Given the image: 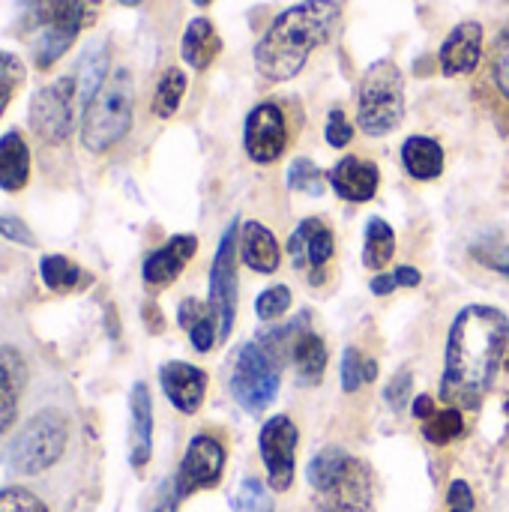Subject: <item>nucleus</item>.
<instances>
[{"label":"nucleus","instance_id":"nucleus-1","mask_svg":"<svg viewBox=\"0 0 509 512\" xmlns=\"http://www.w3.org/2000/svg\"><path fill=\"white\" fill-rule=\"evenodd\" d=\"M509 345L507 312L495 306H465L447 336L441 399L450 408L477 411L501 369Z\"/></svg>","mask_w":509,"mask_h":512},{"label":"nucleus","instance_id":"nucleus-2","mask_svg":"<svg viewBox=\"0 0 509 512\" xmlns=\"http://www.w3.org/2000/svg\"><path fill=\"white\" fill-rule=\"evenodd\" d=\"M339 18L342 9L336 0H303L276 15L255 45V69L261 78L279 84L300 75L309 54L333 36Z\"/></svg>","mask_w":509,"mask_h":512},{"label":"nucleus","instance_id":"nucleus-3","mask_svg":"<svg viewBox=\"0 0 509 512\" xmlns=\"http://www.w3.org/2000/svg\"><path fill=\"white\" fill-rule=\"evenodd\" d=\"M306 480L321 498L324 512H375L372 468L342 447H324L312 456Z\"/></svg>","mask_w":509,"mask_h":512},{"label":"nucleus","instance_id":"nucleus-4","mask_svg":"<svg viewBox=\"0 0 509 512\" xmlns=\"http://www.w3.org/2000/svg\"><path fill=\"white\" fill-rule=\"evenodd\" d=\"M87 3L90 0H24L21 30L30 39L39 72H48L75 45L90 21Z\"/></svg>","mask_w":509,"mask_h":512},{"label":"nucleus","instance_id":"nucleus-5","mask_svg":"<svg viewBox=\"0 0 509 512\" xmlns=\"http://www.w3.org/2000/svg\"><path fill=\"white\" fill-rule=\"evenodd\" d=\"M135 114V81L129 69H114L105 87L81 114V144L87 153H108L126 138Z\"/></svg>","mask_w":509,"mask_h":512},{"label":"nucleus","instance_id":"nucleus-6","mask_svg":"<svg viewBox=\"0 0 509 512\" xmlns=\"http://www.w3.org/2000/svg\"><path fill=\"white\" fill-rule=\"evenodd\" d=\"M405 117V78L393 60H378L360 81L357 123L366 135H390Z\"/></svg>","mask_w":509,"mask_h":512},{"label":"nucleus","instance_id":"nucleus-7","mask_svg":"<svg viewBox=\"0 0 509 512\" xmlns=\"http://www.w3.org/2000/svg\"><path fill=\"white\" fill-rule=\"evenodd\" d=\"M66 444H69L66 417L54 408L36 411L12 438L9 465H12V471H18L24 477L45 474L48 468H54L63 459Z\"/></svg>","mask_w":509,"mask_h":512},{"label":"nucleus","instance_id":"nucleus-8","mask_svg":"<svg viewBox=\"0 0 509 512\" xmlns=\"http://www.w3.org/2000/svg\"><path fill=\"white\" fill-rule=\"evenodd\" d=\"M78 90H75V78L72 72L39 87L30 96V108H27V120L33 135L48 144V147H60L72 138L75 123H78Z\"/></svg>","mask_w":509,"mask_h":512},{"label":"nucleus","instance_id":"nucleus-9","mask_svg":"<svg viewBox=\"0 0 509 512\" xmlns=\"http://www.w3.org/2000/svg\"><path fill=\"white\" fill-rule=\"evenodd\" d=\"M282 366L267 357V351L258 342H246L237 351L234 369H231V396L240 408L249 414H261L267 405L276 402L279 384H282Z\"/></svg>","mask_w":509,"mask_h":512},{"label":"nucleus","instance_id":"nucleus-10","mask_svg":"<svg viewBox=\"0 0 509 512\" xmlns=\"http://www.w3.org/2000/svg\"><path fill=\"white\" fill-rule=\"evenodd\" d=\"M237 249H240V222H231L216 246L213 267H210V294L207 303L219 321V342H225L237 321Z\"/></svg>","mask_w":509,"mask_h":512},{"label":"nucleus","instance_id":"nucleus-11","mask_svg":"<svg viewBox=\"0 0 509 512\" xmlns=\"http://www.w3.org/2000/svg\"><path fill=\"white\" fill-rule=\"evenodd\" d=\"M225 444L216 435H195L180 459V468L174 474V492L180 495V501L204 492V489H216L222 474H225Z\"/></svg>","mask_w":509,"mask_h":512},{"label":"nucleus","instance_id":"nucleus-12","mask_svg":"<svg viewBox=\"0 0 509 512\" xmlns=\"http://www.w3.org/2000/svg\"><path fill=\"white\" fill-rule=\"evenodd\" d=\"M297 423L285 414L270 417L258 432V453L267 468V483L273 492H288L294 483V462H297Z\"/></svg>","mask_w":509,"mask_h":512},{"label":"nucleus","instance_id":"nucleus-13","mask_svg":"<svg viewBox=\"0 0 509 512\" xmlns=\"http://www.w3.org/2000/svg\"><path fill=\"white\" fill-rule=\"evenodd\" d=\"M288 255H291V264L312 285H321L327 279V264L336 255V237H333L330 225L315 216L303 219L288 240Z\"/></svg>","mask_w":509,"mask_h":512},{"label":"nucleus","instance_id":"nucleus-14","mask_svg":"<svg viewBox=\"0 0 509 512\" xmlns=\"http://www.w3.org/2000/svg\"><path fill=\"white\" fill-rule=\"evenodd\" d=\"M243 147L252 162L270 165L276 162L288 147V123L276 102H261L249 111L246 129H243Z\"/></svg>","mask_w":509,"mask_h":512},{"label":"nucleus","instance_id":"nucleus-15","mask_svg":"<svg viewBox=\"0 0 509 512\" xmlns=\"http://www.w3.org/2000/svg\"><path fill=\"white\" fill-rule=\"evenodd\" d=\"M159 384H162V393L165 399L186 417L198 414L201 405H204V396H207V372L192 366V363H183V360H171L159 369Z\"/></svg>","mask_w":509,"mask_h":512},{"label":"nucleus","instance_id":"nucleus-16","mask_svg":"<svg viewBox=\"0 0 509 512\" xmlns=\"http://www.w3.org/2000/svg\"><path fill=\"white\" fill-rule=\"evenodd\" d=\"M195 252H198V237L195 234H174V237H168L159 249H153L144 258V267H141L144 285H150V288L171 285L186 270V264L195 258Z\"/></svg>","mask_w":509,"mask_h":512},{"label":"nucleus","instance_id":"nucleus-17","mask_svg":"<svg viewBox=\"0 0 509 512\" xmlns=\"http://www.w3.org/2000/svg\"><path fill=\"white\" fill-rule=\"evenodd\" d=\"M153 459V396L144 381L129 393V465L144 471Z\"/></svg>","mask_w":509,"mask_h":512},{"label":"nucleus","instance_id":"nucleus-18","mask_svg":"<svg viewBox=\"0 0 509 512\" xmlns=\"http://www.w3.org/2000/svg\"><path fill=\"white\" fill-rule=\"evenodd\" d=\"M27 378L30 375L24 354L12 345H0V435H9L18 423Z\"/></svg>","mask_w":509,"mask_h":512},{"label":"nucleus","instance_id":"nucleus-19","mask_svg":"<svg viewBox=\"0 0 509 512\" xmlns=\"http://www.w3.org/2000/svg\"><path fill=\"white\" fill-rule=\"evenodd\" d=\"M333 192L351 204H363V201H372L375 192H378V183H381V174H378V165L369 162V159H360V156H345L339 165L330 168L327 174Z\"/></svg>","mask_w":509,"mask_h":512},{"label":"nucleus","instance_id":"nucleus-20","mask_svg":"<svg viewBox=\"0 0 509 512\" xmlns=\"http://www.w3.org/2000/svg\"><path fill=\"white\" fill-rule=\"evenodd\" d=\"M483 54V27L477 21H462L450 30L441 45V69L444 75H468L477 69Z\"/></svg>","mask_w":509,"mask_h":512},{"label":"nucleus","instance_id":"nucleus-21","mask_svg":"<svg viewBox=\"0 0 509 512\" xmlns=\"http://www.w3.org/2000/svg\"><path fill=\"white\" fill-rule=\"evenodd\" d=\"M111 75V45L105 39H96L84 48V54L78 57L75 69H72V78H75V90H78V105H81V114L84 108L96 99V93L105 87Z\"/></svg>","mask_w":509,"mask_h":512},{"label":"nucleus","instance_id":"nucleus-22","mask_svg":"<svg viewBox=\"0 0 509 512\" xmlns=\"http://www.w3.org/2000/svg\"><path fill=\"white\" fill-rule=\"evenodd\" d=\"M240 255L252 273H264V276L276 273L279 258H282L273 231L261 222H243L240 225Z\"/></svg>","mask_w":509,"mask_h":512},{"label":"nucleus","instance_id":"nucleus-23","mask_svg":"<svg viewBox=\"0 0 509 512\" xmlns=\"http://www.w3.org/2000/svg\"><path fill=\"white\" fill-rule=\"evenodd\" d=\"M30 180V147L21 129H9L0 135V189L21 192Z\"/></svg>","mask_w":509,"mask_h":512},{"label":"nucleus","instance_id":"nucleus-24","mask_svg":"<svg viewBox=\"0 0 509 512\" xmlns=\"http://www.w3.org/2000/svg\"><path fill=\"white\" fill-rule=\"evenodd\" d=\"M222 51V39L213 27L210 18H192L183 30V39H180V57L195 69V72H204Z\"/></svg>","mask_w":509,"mask_h":512},{"label":"nucleus","instance_id":"nucleus-25","mask_svg":"<svg viewBox=\"0 0 509 512\" xmlns=\"http://www.w3.org/2000/svg\"><path fill=\"white\" fill-rule=\"evenodd\" d=\"M177 324L189 333V342L198 354L213 351V345L219 342V321L210 309V303H201L195 297H186L177 306Z\"/></svg>","mask_w":509,"mask_h":512},{"label":"nucleus","instance_id":"nucleus-26","mask_svg":"<svg viewBox=\"0 0 509 512\" xmlns=\"http://www.w3.org/2000/svg\"><path fill=\"white\" fill-rule=\"evenodd\" d=\"M402 165L414 180H435L444 171V147L435 138L411 135L402 144Z\"/></svg>","mask_w":509,"mask_h":512},{"label":"nucleus","instance_id":"nucleus-27","mask_svg":"<svg viewBox=\"0 0 509 512\" xmlns=\"http://www.w3.org/2000/svg\"><path fill=\"white\" fill-rule=\"evenodd\" d=\"M291 363H294L297 381L303 387H318L324 381V372H327V345H324V339L315 330H306L297 339L294 351H291Z\"/></svg>","mask_w":509,"mask_h":512},{"label":"nucleus","instance_id":"nucleus-28","mask_svg":"<svg viewBox=\"0 0 509 512\" xmlns=\"http://www.w3.org/2000/svg\"><path fill=\"white\" fill-rule=\"evenodd\" d=\"M39 279H42V285L48 291H57V294L78 291L81 285H90V273H84L66 255H42V261H39Z\"/></svg>","mask_w":509,"mask_h":512},{"label":"nucleus","instance_id":"nucleus-29","mask_svg":"<svg viewBox=\"0 0 509 512\" xmlns=\"http://www.w3.org/2000/svg\"><path fill=\"white\" fill-rule=\"evenodd\" d=\"M396 255V231L381 219L372 216L366 222V243H363V267L369 270H381L393 261Z\"/></svg>","mask_w":509,"mask_h":512},{"label":"nucleus","instance_id":"nucleus-30","mask_svg":"<svg viewBox=\"0 0 509 512\" xmlns=\"http://www.w3.org/2000/svg\"><path fill=\"white\" fill-rule=\"evenodd\" d=\"M183 96H186V72L177 69V66H171V69L162 72L150 108H153V114H156L159 120H171V117L177 114Z\"/></svg>","mask_w":509,"mask_h":512},{"label":"nucleus","instance_id":"nucleus-31","mask_svg":"<svg viewBox=\"0 0 509 512\" xmlns=\"http://www.w3.org/2000/svg\"><path fill=\"white\" fill-rule=\"evenodd\" d=\"M339 375H342V390L345 393H357V390H363L366 384H372L378 378V363L369 354H363L360 348L348 345L342 351V369H339Z\"/></svg>","mask_w":509,"mask_h":512},{"label":"nucleus","instance_id":"nucleus-32","mask_svg":"<svg viewBox=\"0 0 509 512\" xmlns=\"http://www.w3.org/2000/svg\"><path fill=\"white\" fill-rule=\"evenodd\" d=\"M465 435V420H462V411L459 408H444L438 411L435 417H429L423 423V438L435 447H444L456 438Z\"/></svg>","mask_w":509,"mask_h":512},{"label":"nucleus","instance_id":"nucleus-33","mask_svg":"<svg viewBox=\"0 0 509 512\" xmlns=\"http://www.w3.org/2000/svg\"><path fill=\"white\" fill-rule=\"evenodd\" d=\"M27 81V66L18 54L0 48V117L6 114L12 96L24 87Z\"/></svg>","mask_w":509,"mask_h":512},{"label":"nucleus","instance_id":"nucleus-34","mask_svg":"<svg viewBox=\"0 0 509 512\" xmlns=\"http://www.w3.org/2000/svg\"><path fill=\"white\" fill-rule=\"evenodd\" d=\"M324 171L312 162V159H294L288 168V186L294 192H306V195H321L324 192Z\"/></svg>","mask_w":509,"mask_h":512},{"label":"nucleus","instance_id":"nucleus-35","mask_svg":"<svg viewBox=\"0 0 509 512\" xmlns=\"http://www.w3.org/2000/svg\"><path fill=\"white\" fill-rule=\"evenodd\" d=\"M234 510L237 512H273V498L267 495V486L258 477H246L237 486L234 495Z\"/></svg>","mask_w":509,"mask_h":512},{"label":"nucleus","instance_id":"nucleus-36","mask_svg":"<svg viewBox=\"0 0 509 512\" xmlns=\"http://www.w3.org/2000/svg\"><path fill=\"white\" fill-rule=\"evenodd\" d=\"M288 309H291V288L288 285H270L255 300V312L261 321H279Z\"/></svg>","mask_w":509,"mask_h":512},{"label":"nucleus","instance_id":"nucleus-37","mask_svg":"<svg viewBox=\"0 0 509 512\" xmlns=\"http://www.w3.org/2000/svg\"><path fill=\"white\" fill-rule=\"evenodd\" d=\"M0 512H48V507L21 486H6L0 489Z\"/></svg>","mask_w":509,"mask_h":512},{"label":"nucleus","instance_id":"nucleus-38","mask_svg":"<svg viewBox=\"0 0 509 512\" xmlns=\"http://www.w3.org/2000/svg\"><path fill=\"white\" fill-rule=\"evenodd\" d=\"M492 75H495L498 90L509 99V24L498 33V42H495V51H492Z\"/></svg>","mask_w":509,"mask_h":512},{"label":"nucleus","instance_id":"nucleus-39","mask_svg":"<svg viewBox=\"0 0 509 512\" xmlns=\"http://www.w3.org/2000/svg\"><path fill=\"white\" fill-rule=\"evenodd\" d=\"M411 387H414V375H411V369H399V372L390 378L387 390H384L387 405H390L393 411H402V408L411 402Z\"/></svg>","mask_w":509,"mask_h":512},{"label":"nucleus","instance_id":"nucleus-40","mask_svg":"<svg viewBox=\"0 0 509 512\" xmlns=\"http://www.w3.org/2000/svg\"><path fill=\"white\" fill-rule=\"evenodd\" d=\"M324 138L330 147H348L351 138H354V126L348 123V117L342 114V108H333L330 117H327V129H324Z\"/></svg>","mask_w":509,"mask_h":512},{"label":"nucleus","instance_id":"nucleus-41","mask_svg":"<svg viewBox=\"0 0 509 512\" xmlns=\"http://www.w3.org/2000/svg\"><path fill=\"white\" fill-rule=\"evenodd\" d=\"M0 237L18 243V246H24V249H33V246H36L33 231H30L18 216H0Z\"/></svg>","mask_w":509,"mask_h":512},{"label":"nucleus","instance_id":"nucleus-42","mask_svg":"<svg viewBox=\"0 0 509 512\" xmlns=\"http://www.w3.org/2000/svg\"><path fill=\"white\" fill-rule=\"evenodd\" d=\"M477 501H474V492L465 480H453L450 483V492H447V512H474Z\"/></svg>","mask_w":509,"mask_h":512},{"label":"nucleus","instance_id":"nucleus-43","mask_svg":"<svg viewBox=\"0 0 509 512\" xmlns=\"http://www.w3.org/2000/svg\"><path fill=\"white\" fill-rule=\"evenodd\" d=\"M177 510H180V495L174 492V483H168V486L162 489V495H159V501H156L153 512H177Z\"/></svg>","mask_w":509,"mask_h":512},{"label":"nucleus","instance_id":"nucleus-44","mask_svg":"<svg viewBox=\"0 0 509 512\" xmlns=\"http://www.w3.org/2000/svg\"><path fill=\"white\" fill-rule=\"evenodd\" d=\"M411 411H414V417L417 420H429V417H435L438 414V408H435V399L432 396H417L414 402H411Z\"/></svg>","mask_w":509,"mask_h":512},{"label":"nucleus","instance_id":"nucleus-45","mask_svg":"<svg viewBox=\"0 0 509 512\" xmlns=\"http://www.w3.org/2000/svg\"><path fill=\"white\" fill-rule=\"evenodd\" d=\"M369 288H372V294H375V297H387V294H393L399 285H396V276H393V273H381V276H375V279H372V285H369Z\"/></svg>","mask_w":509,"mask_h":512},{"label":"nucleus","instance_id":"nucleus-46","mask_svg":"<svg viewBox=\"0 0 509 512\" xmlns=\"http://www.w3.org/2000/svg\"><path fill=\"white\" fill-rule=\"evenodd\" d=\"M393 276H396V285H399V288H417V285L423 282V276H420L417 267H399Z\"/></svg>","mask_w":509,"mask_h":512},{"label":"nucleus","instance_id":"nucleus-47","mask_svg":"<svg viewBox=\"0 0 509 512\" xmlns=\"http://www.w3.org/2000/svg\"><path fill=\"white\" fill-rule=\"evenodd\" d=\"M495 267H498V270H501V273L509 279V246L501 252V258H498V264H495Z\"/></svg>","mask_w":509,"mask_h":512},{"label":"nucleus","instance_id":"nucleus-48","mask_svg":"<svg viewBox=\"0 0 509 512\" xmlns=\"http://www.w3.org/2000/svg\"><path fill=\"white\" fill-rule=\"evenodd\" d=\"M117 3H120V6H141L144 0H117Z\"/></svg>","mask_w":509,"mask_h":512},{"label":"nucleus","instance_id":"nucleus-49","mask_svg":"<svg viewBox=\"0 0 509 512\" xmlns=\"http://www.w3.org/2000/svg\"><path fill=\"white\" fill-rule=\"evenodd\" d=\"M192 3H195V6H210L213 0H192Z\"/></svg>","mask_w":509,"mask_h":512},{"label":"nucleus","instance_id":"nucleus-50","mask_svg":"<svg viewBox=\"0 0 509 512\" xmlns=\"http://www.w3.org/2000/svg\"><path fill=\"white\" fill-rule=\"evenodd\" d=\"M90 3H102V0H90Z\"/></svg>","mask_w":509,"mask_h":512}]
</instances>
